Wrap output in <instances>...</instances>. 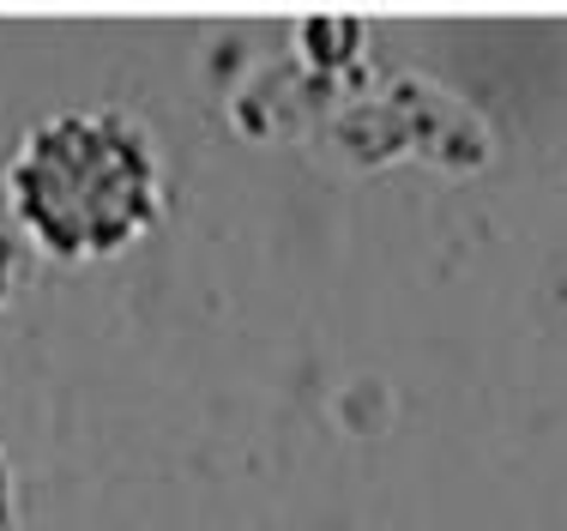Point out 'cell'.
Returning a JSON list of instances; mask_svg holds the SVG:
<instances>
[{"mask_svg":"<svg viewBox=\"0 0 567 531\" xmlns=\"http://www.w3.org/2000/svg\"><path fill=\"white\" fill-rule=\"evenodd\" d=\"M12 206L61 261L115 254L157 212L152 152L121 115H55L12 163Z\"/></svg>","mask_w":567,"mask_h":531,"instance_id":"obj_1","label":"cell"}]
</instances>
